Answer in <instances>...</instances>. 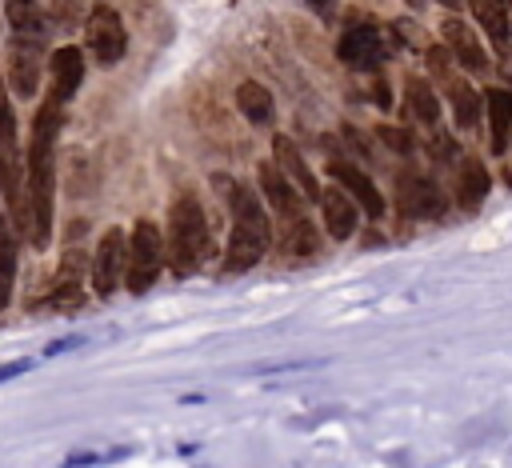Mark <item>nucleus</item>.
Returning a JSON list of instances; mask_svg holds the SVG:
<instances>
[{"label":"nucleus","instance_id":"21","mask_svg":"<svg viewBox=\"0 0 512 468\" xmlns=\"http://www.w3.org/2000/svg\"><path fill=\"white\" fill-rule=\"evenodd\" d=\"M4 12H8V24H12L16 40H40L44 36V12H40L36 0H8Z\"/></svg>","mask_w":512,"mask_h":468},{"label":"nucleus","instance_id":"32","mask_svg":"<svg viewBox=\"0 0 512 468\" xmlns=\"http://www.w3.org/2000/svg\"><path fill=\"white\" fill-rule=\"evenodd\" d=\"M372 100H376L380 108H388V104H392V92H388V84H376V92H372Z\"/></svg>","mask_w":512,"mask_h":468},{"label":"nucleus","instance_id":"31","mask_svg":"<svg viewBox=\"0 0 512 468\" xmlns=\"http://www.w3.org/2000/svg\"><path fill=\"white\" fill-rule=\"evenodd\" d=\"M80 344H84V336H64V340L48 344V348H44V356H60V352H68V348H80Z\"/></svg>","mask_w":512,"mask_h":468},{"label":"nucleus","instance_id":"18","mask_svg":"<svg viewBox=\"0 0 512 468\" xmlns=\"http://www.w3.org/2000/svg\"><path fill=\"white\" fill-rule=\"evenodd\" d=\"M280 248H284V260H312L320 252V232L308 216H296V220H284V236H280Z\"/></svg>","mask_w":512,"mask_h":468},{"label":"nucleus","instance_id":"14","mask_svg":"<svg viewBox=\"0 0 512 468\" xmlns=\"http://www.w3.org/2000/svg\"><path fill=\"white\" fill-rule=\"evenodd\" d=\"M48 72H52V100H72L80 80H84V52L80 48H56L52 60H48Z\"/></svg>","mask_w":512,"mask_h":468},{"label":"nucleus","instance_id":"20","mask_svg":"<svg viewBox=\"0 0 512 468\" xmlns=\"http://www.w3.org/2000/svg\"><path fill=\"white\" fill-rule=\"evenodd\" d=\"M236 108H240L244 120L256 124V128L272 124V116H276V100H272V92H268L264 84H256V80H244V84L236 88Z\"/></svg>","mask_w":512,"mask_h":468},{"label":"nucleus","instance_id":"35","mask_svg":"<svg viewBox=\"0 0 512 468\" xmlns=\"http://www.w3.org/2000/svg\"><path fill=\"white\" fill-rule=\"evenodd\" d=\"M412 4H420V0H412Z\"/></svg>","mask_w":512,"mask_h":468},{"label":"nucleus","instance_id":"19","mask_svg":"<svg viewBox=\"0 0 512 468\" xmlns=\"http://www.w3.org/2000/svg\"><path fill=\"white\" fill-rule=\"evenodd\" d=\"M484 108H488V128H492V152H504L508 136H512V92L508 88H488Z\"/></svg>","mask_w":512,"mask_h":468},{"label":"nucleus","instance_id":"4","mask_svg":"<svg viewBox=\"0 0 512 468\" xmlns=\"http://www.w3.org/2000/svg\"><path fill=\"white\" fill-rule=\"evenodd\" d=\"M160 268H164V236L152 220H136L128 236V268H124L128 292H148Z\"/></svg>","mask_w":512,"mask_h":468},{"label":"nucleus","instance_id":"16","mask_svg":"<svg viewBox=\"0 0 512 468\" xmlns=\"http://www.w3.org/2000/svg\"><path fill=\"white\" fill-rule=\"evenodd\" d=\"M260 192L272 200V208H276L284 220L304 216V200H300V192L280 176V168H276V164H260Z\"/></svg>","mask_w":512,"mask_h":468},{"label":"nucleus","instance_id":"13","mask_svg":"<svg viewBox=\"0 0 512 468\" xmlns=\"http://www.w3.org/2000/svg\"><path fill=\"white\" fill-rule=\"evenodd\" d=\"M320 220L336 240H348L360 224V208L344 188H324L320 192Z\"/></svg>","mask_w":512,"mask_h":468},{"label":"nucleus","instance_id":"3","mask_svg":"<svg viewBox=\"0 0 512 468\" xmlns=\"http://www.w3.org/2000/svg\"><path fill=\"white\" fill-rule=\"evenodd\" d=\"M208 248V220L204 208L192 192H176L172 208H168V240H164V256L172 264L176 276H188Z\"/></svg>","mask_w":512,"mask_h":468},{"label":"nucleus","instance_id":"8","mask_svg":"<svg viewBox=\"0 0 512 468\" xmlns=\"http://www.w3.org/2000/svg\"><path fill=\"white\" fill-rule=\"evenodd\" d=\"M328 172H332L336 184H344V192L356 200V208L368 212V220H384V196H380V188L372 184V176H368L360 164L332 156V160H328Z\"/></svg>","mask_w":512,"mask_h":468},{"label":"nucleus","instance_id":"12","mask_svg":"<svg viewBox=\"0 0 512 468\" xmlns=\"http://www.w3.org/2000/svg\"><path fill=\"white\" fill-rule=\"evenodd\" d=\"M8 80H12L16 96H36V88H40V40H12Z\"/></svg>","mask_w":512,"mask_h":468},{"label":"nucleus","instance_id":"29","mask_svg":"<svg viewBox=\"0 0 512 468\" xmlns=\"http://www.w3.org/2000/svg\"><path fill=\"white\" fill-rule=\"evenodd\" d=\"M28 368H32V360H8V364H0V384L12 380V376H24Z\"/></svg>","mask_w":512,"mask_h":468},{"label":"nucleus","instance_id":"30","mask_svg":"<svg viewBox=\"0 0 512 468\" xmlns=\"http://www.w3.org/2000/svg\"><path fill=\"white\" fill-rule=\"evenodd\" d=\"M344 140L356 148V156H360V160H372V152H368V144H364V136H360L356 128H344Z\"/></svg>","mask_w":512,"mask_h":468},{"label":"nucleus","instance_id":"22","mask_svg":"<svg viewBox=\"0 0 512 468\" xmlns=\"http://www.w3.org/2000/svg\"><path fill=\"white\" fill-rule=\"evenodd\" d=\"M444 88H448L456 124H460V128H476V124H480V92H476L468 80H460V76H452Z\"/></svg>","mask_w":512,"mask_h":468},{"label":"nucleus","instance_id":"33","mask_svg":"<svg viewBox=\"0 0 512 468\" xmlns=\"http://www.w3.org/2000/svg\"><path fill=\"white\" fill-rule=\"evenodd\" d=\"M308 8H316V12H332L336 0H308Z\"/></svg>","mask_w":512,"mask_h":468},{"label":"nucleus","instance_id":"15","mask_svg":"<svg viewBox=\"0 0 512 468\" xmlns=\"http://www.w3.org/2000/svg\"><path fill=\"white\" fill-rule=\"evenodd\" d=\"M444 48H448V56H452L460 68H468V72H480V68L488 64V56H484V48H480V36H476L464 20H444Z\"/></svg>","mask_w":512,"mask_h":468},{"label":"nucleus","instance_id":"28","mask_svg":"<svg viewBox=\"0 0 512 468\" xmlns=\"http://www.w3.org/2000/svg\"><path fill=\"white\" fill-rule=\"evenodd\" d=\"M432 148H436V160H440V164H452V160H456V152H460L452 136H436V140H432Z\"/></svg>","mask_w":512,"mask_h":468},{"label":"nucleus","instance_id":"11","mask_svg":"<svg viewBox=\"0 0 512 468\" xmlns=\"http://www.w3.org/2000/svg\"><path fill=\"white\" fill-rule=\"evenodd\" d=\"M336 52L348 68H360V72L376 68L380 64V28L376 24H348Z\"/></svg>","mask_w":512,"mask_h":468},{"label":"nucleus","instance_id":"5","mask_svg":"<svg viewBox=\"0 0 512 468\" xmlns=\"http://www.w3.org/2000/svg\"><path fill=\"white\" fill-rule=\"evenodd\" d=\"M84 44H88V52H92L100 64H116V60L124 56V48H128V32H124V24H120L116 8L96 4V8L88 12Z\"/></svg>","mask_w":512,"mask_h":468},{"label":"nucleus","instance_id":"27","mask_svg":"<svg viewBox=\"0 0 512 468\" xmlns=\"http://www.w3.org/2000/svg\"><path fill=\"white\" fill-rule=\"evenodd\" d=\"M428 68L448 84L452 80V56H448V48L444 44H436V48H428Z\"/></svg>","mask_w":512,"mask_h":468},{"label":"nucleus","instance_id":"24","mask_svg":"<svg viewBox=\"0 0 512 468\" xmlns=\"http://www.w3.org/2000/svg\"><path fill=\"white\" fill-rule=\"evenodd\" d=\"M408 112H412L416 124H424V128H436V124H440V100H436V92L428 88V80H420V76H408Z\"/></svg>","mask_w":512,"mask_h":468},{"label":"nucleus","instance_id":"1","mask_svg":"<svg viewBox=\"0 0 512 468\" xmlns=\"http://www.w3.org/2000/svg\"><path fill=\"white\" fill-rule=\"evenodd\" d=\"M56 132H60V100H44L36 120H32V136H28V240L36 248L48 244L52 232V200H56Z\"/></svg>","mask_w":512,"mask_h":468},{"label":"nucleus","instance_id":"6","mask_svg":"<svg viewBox=\"0 0 512 468\" xmlns=\"http://www.w3.org/2000/svg\"><path fill=\"white\" fill-rule=\"evenodd\" d=\"M396 204L412 220H440L448 212V196L440 192V184L428 180V176H420V172H400Z\"/></svg>","mask_w":512,"mask_h":468},{"label":"nucleus","instance_id":"7","mask_svg":"<svg viewBox=\"0 0 512 468\" xmlns=\"http://www.w3.org/2000/svg\"><path fill=\"white\" fill-rule=\"evenodd\" d=\"M128 268V236L120 228H108L92 252V288L96 296H112Z\"/></svg>","mask_w":512,"mask_h":468},{"label":"nucleus","instance_id":"9","mask_svg":"<svg viewBox=\"0 0 512 468\" xmlns=\"http://www.w3.org/2000/svg\"><path fill=\"white\" fill-rule=\"evenodd\" d=\"M80 272H84V256L76 248H68L64 260H60V272H56L48 296H44V308H52V312H76L84 304V288H80L84 276Z\"/></svg>","mask_w":512,"mask_h":468},{"label":"nucleus","instance_id":"26","mask_svg":"<svg viewBox=\"0 0 512 468\" xmlns=\"http://www.w3.org/2000/svg\"><path fill=\"white\" fill-rule=\"evenodd\" d=\"M376 140H380L388 152H396V156H412V148H416L412 132H408V128H396V124H380V128H376Z\"/></svg>","mask_w":512,"mask_h":468},{"label":"nucleus","instance_id":"17","mask_svg":"<svg viewBox=\"0 0 512 468\" xmlns=\"http://www.w3.org/2000/svg\"><path fill=\"white\" fill-rule=\"evenodd\" d=\"M488 188H492V176H488V168H484L476 156L460 160V188H456V200H460V208H464V212H476V208L488 200Z\"/></svg>","mask_w":512,"mask_h":468},{"label":"nucleus","instance_id":"2","mask_svg":"<svg viewBox=\"0 0 512 468\" xmlns=\"http://www.w3.org/2000/svg\"><path fill=\"white\" fill-rule=\"evenodd\" d=\"M232 232H228V248H224V272H248L264 260V252L272 248V224L264 204L256 200L252 188H232Z\"/></svg>","mask_w":512,"mask_h":468},{"label":"nucleus","instance_id":"10","mask_svg":"<svg viewBox=\"0 0 512 468\" xmlns=\"http://www.w3.org/2000/svg\"><path fill=\"white\" fill-rule=\"evenodd\" d=\"M272 164H276L280 176L300 192V200H316V204H320V184H316L312 168L304 164L300 148H296L288 136H276V140H272Z\"/></svg>","mask_w":512,"mask_h":468},{"label":"nucleus","instance_id":"23","mask_svg":"<svg viewBox=\"0 0 512 468\" xmlns=\"http://www.w3.org/2000/svg\"><path fill=\"white\" fill-rule=\"evenodd\" d=\"M468 4H472V16L480 20L484 36L496 48H504L508 44V8H504V0H468Z\"/></svg>","mask_w":512,"mask_h":468},{"label":"nucleus","instance_id":"25","mask_svg":"<svg viewBox=\"0 0 512 468\" xmlns=\"http://www.w3.org/2000/svg\"><path fill=\"white\" fill-rule=\"evenodd\" d=\"M12 280H16V240H12L8 220L0 216V312L12 300Z\"/></svg>","mask_w":512,"mask_h":468},{"label":"nucleus","instance_id":"34","mask_svg":"<svg viewBox=\"0 0 512 468\" xmlns=\"http://www.w3.org/2000/svg\"><path fill=\"white\" fill-rule=\"evenodd\" d=\"M444 4H456V0H444Z\"/></svg>","mask_w":512,"mask_h":468}]
</instances>
